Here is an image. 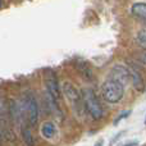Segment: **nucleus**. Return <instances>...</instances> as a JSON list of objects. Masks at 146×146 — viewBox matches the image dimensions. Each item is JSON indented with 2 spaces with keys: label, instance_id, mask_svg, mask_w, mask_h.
<instances>
[{
  "label": "nucleus",
  "instance_id": "obj_11",
  "mask_svg": "<svg viewBox=\"0 0 146 146\" xmlns=\"http://www.w3.org/2000/svg\"><path fill=\"white\" fill-rule=\"evenodd\" d=\"M137 42L141 46H146V31H140L137 35Z\"/></svg>",
  "mask_w": 146,
  "mask_h": 146
},
{
  "label": "nucleus",
  "instance_id": "obj_5",
  "mask_svg": "<svg viewBox=\"0 0 146 146\" xmlns=\"http://www.w3.org/2000/svg\"><path fill=\"white\" fill-rule=\"evenodd\" d=\"M110 78L119 81L121 83H127L131 81V74H129V68L124 66H115L110 73Z\"/></svg>",
  "mask_w": 146,
  "mask_h": 146
},
{
  "label": "nucleus",
  "instance_id": "obj_6",
  "mask_svg": "<svg viewBox=\"0 0 146 146\" xmlns=\"http://www.w3.org/2000/svg\"><path fill=\"white\" fill-rule=\"evenodd\" d=\"M62 88H63V94L67 96V99H68L69 101H72V103L82 101V96H81V94L78 92L77 88H76L71 82H64V85H63Z\"/></svg>",
  "mask_w": 146,
  "mask_h": 146
},
{
  "label": "nucleus",
  "instance_id": "obj_3",
  "mask_svg": "<svg viewBox=\"0 0 146 146\" xmlns=\"http://www.w3.org/2000/svg\"><path fill=\"white\" fill-rule=\"evenodd\" d=\"M45 85H46V90L50 98H53L55 101L59 100L60 98V90H59V83L56 80V76L51 69L46 71V77H45Z\"/></svg>",
  "mask_w": 146,
  "mask_h": 146
},
{
  "label": "nucleus",
  "instance_id": "obj_14",
  "mask_svg": "<svg viewBox=\"0 0 146 146\" xmlns=\"http://www.w3.org/2000/svg\"><path fill=\"white\" fill-rule=\"evenodd\" d=\"M1 139H3V135H1V132H0V141H1Z\"/></svg>",
  "mask_w": 146,
  "mask_h": 146
},
{
  "label": "nucleus",
  "instance_id": "obj_2",
  "mask_svg": "<svg viewBox=\"0 0 146 146\" xmlns=\"http://www.w3.org/2000/svg\"><path fill=\"white\" fill-rule=\"evenodd\" d=\"M101 94H103V98L105 99L108 103L117 104L123 99L124 85L117 80L109 78V80L105 81V82L103 83V86H101Z\"/></svg>",
  "mask_w": 146,
  "mask_h": 146
},
{
  "label": "nucleus",
  "instance_id": "obj_13",
  "mask_svg": "<svg viewBox=\"0 0 146 146\" xmlns=\"http://www.w3.org/2000/svg\"><path fill=\"white\" fill-rule=\"evenodd\" d=\"M139 58H140V60H141L142 63L146 64V49H144V50L141 51V54H140Z\"/></svg>",
  "mask_w": 146,
  "mask_h": 146
},
{
  "label": "nucleus",
  "instance_id": "obj_9",
  "mask_svg": "<svg viewBox=\"0 0 146 146\" xmlns=\"http://www.w3.org/2000/svg\"><path fill=\"white\" fill-rule=\"evenodd\" d=\"M129 74H131V81H132V83H133V86L137 90H141L142 86H144V82H142V78H141V76H140V73L129 67Z\"/></svg>",
  "mask_w": 146,
  "mask_h": 146
},
{
  "label": "nucleus",
  "instance_id": "obj_16",
  "mask_svg": "<svg viewBox=\"0 0 146 146\" xmlns=\"http://www.w3.org/2000/svg\"><path fill=\"white\" fill-rule=\"evenodd\" d=\"M145 124H146V119H145Z\"/></svg>",
  "mask_w": 146,
  "mask_h": 146
},
{
  "label": "nucleus",
  "instance_id": "obj_8",
  "mask_svg": "<svg viewBox=\"0 0 146 146\" xmlns=\"http://www.w3.org/2000/svg\"><path fill=\"white\" fill-rule=\"evenodd\" d=\"M55 126H54L51 122H45V123L41 126V135L45 139H51V137L55 135Z\"/></svg>",
  "mask_w": 146,
  "mask_h": 146
},
{
  "label": "nucleus",
  "instance_id": "obj_7",
  "mask_svg": "<svg viewBox=\"0 0 146 146\" xmlns=\"http://www.w3.org/2000/svg\"><path fill=\"white\" fill-rule=\"evenodd\" d=\"M131 12L133 15L142 19H146V3H136L132 5Z\"/></svg>",
  "mask_w": 146,
  "mask_h": 146
},
{
  "label": "nucleus",
  "instance_id": "obj_1",
  "mask_svg": "<svg viewBox=\"0 0 146 146\" xmlns=\"http://www.w3.org/2000/svg\"><path fill=\"white\" fill-rule=\"evenodd\" d=\"M81 96H82V103L85 105L87 113L94 118L95 121H99L103 117V106L96 96L95 91L92 88H82L81 90Z\"/></svg>",
  "mask_w": 146,
  "mask_h": 146
},
{
  "label": "nucleus",
  "instance_id": "obj_10",
  "mask_svg": "<svg viewBox=\"0 0 146 146\" xmlns=\"http://www.w3.org/2000/svg\"><path fill=\"white\" fill-rule=\"evenodd\" d=\"M22 135H23V140L26 141V144L31 145L33 142L32 140V136H31V132L28 128H22Z\"/></svg>",
  "mask_w": 146,
  "mask_h": 146
},
{
  "label": "nucleus",
  "instance_id": "obj_15",
  "mask_svg": "<svg viewBox=\"0 0 146 146\" xmlns=\"http://www.w3.org/2000/svg\"><path fill=\"white\" fill-rule=\"evenodd\" d=\"M1 5H3V0H0V8H1Z\"/></svg>",
  "mask_w": 146,
  "mask_h": 146
},
{
  "label": "nucleus",
  "instance_id": "obj_12",
  "mask_svg": "<svg viewBox=\"0 0 146 146\" xmlns=\"http://www.w3.org/2000/svg\"><path fill=\"white\" fill-rule=\"evenodd\" d=\"M129 114H131V111H123V113H121L118 117H117V119H115V121H114V124H117L119 121H122V119H124V118H126V117H128Z\"/></svg>",
  "mask_w": 146,
  "mask_h": 146
},
{
  "label": "nucleus",
  "instance_id": "obj_4",
  "mask_svg": "<svg viewBox=\"0 0 146 146\" xmlns=\"http://www.w3.org/2000/svg\"><path fill=\"white\" fill-rule=\"evenodd\" d=\"M26 109H27V114H28V122L31 126H35L37 123L38 119V105L37 101L35 100V98H28L26 101Z\"/></svg>",
  "mask_w": 146,
  "mask_h": 146
}]
</instances>
